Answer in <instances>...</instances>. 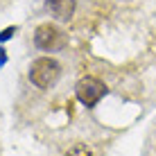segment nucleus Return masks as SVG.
Here are the masks:
<instances>
[{
	"mask_svg": "<svg viewBox=\"0 0 156 156\" xmlns=\"http://www.w3.org/2000/svg\"><path fill=\"white\" fill-rule=\"evenodd\" d=\"M59 77H61V66H59L57 59L52 57H39L32 61L30 66V84L39 90H48L52 88Z\"/></svg>",
	"mask_w": 156,
	"mask_h": 156,
	"instance_id": "1",
	"label": "nucleus"
},
{
	"mask_svg": "<svg viewBox=\"0 0 156 156\" xmlns=\"http://www.w3.org/2000/svg\"><path fill=\"white\" fill-rule=\"evenodd\" d=\"M75 95H77V100L82 102L84 106H95L98 102L106 95V86L104 82H100L98 77H93V75H86L77 82L75 86Z\"/></svg>",
	"mask_w": 156,
	"mask_h": 156,
	"instance_id": "2",
	"label": "nucleus"
},
{
	"mask_svg": "<svg viewBox=\"0 0 156 156\" xmlns=\"http://www.w3.org/2000/svg\"><path fill=\"white\" fill-rule=\"evenodd\" d=\"M61 32H59L55 25L45 23V25H39L34 32V45L39 50H55V48H61Z\"/></svg>",
	"mask_w": 156,
	"mask_h": 156,
	"instance_id": "3",
	"label": "nucleus"
},
{
	"mask_svg": "<svg viewBox=\"0 0 156 156\" xmlns=\"http://www.w3.org/2000/svg\"><path fill=\"white\" fill-rule=\"evenodd\" d=\"M45 7H48V12L55 16V18H59V20H68L73 16V12H75L73 0H48Z\"/></svg>",
	"mask_w": 156,
	"mask_h": 156,
	"instance_id": "4",
	"label": "nucleus"
},
{
	"mask_svg": "<svg viewBox=\"0 0 156 156\" xmlns=\"http://www.w3.org/2000/svg\"><path fill=\"white\" fill-rule=\"evenodd\" d=\"M63 156H93V152H90V147L86 143H75L66 149Z\"/></svg>",
	"mask_w": 156,
	"mask_h": 156,
	"instance_id": "5",
	"label": "nucleus"
},
{
	"mask_svg": "<svg viewBox=\"0 0 156 156\" xmlns=\"http://www.w3.org/2000/svg\"><path fill=\"white\" fill-rule=\"evenodd\" d=\"M145 156H156V125L152 129V136L147 138V145H145Z\"/></svg>",
	"mask_w": 156,
	"mask_h": 156,
	"instance_id": "6",
	"label": "nucleus"
},
{
	"mask_svg": "<svg viewBox=\"0 0 156 156\" xmlns=\"http://www.w3.org/2000/svg\"><path fill=\"white\" fill-rule=\"evenodd\" d=\"M14 34V27H9V30H5L2 34H0V41H5V39H9V36Z\"/></svg>",
	"mask_w": 156,
	"mask_h": 156,
	"instance_id": "7",
	"label": "nucleus"
}]
</instances>
